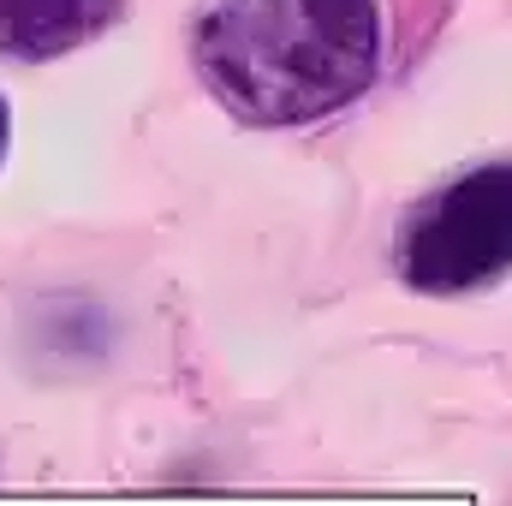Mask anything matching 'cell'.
<instances>
[{
  "label": "cell",
  "instance_id": "cell-1",
  "mask_svg": "<svg viewBox=\"0 0 512 506\" xmlns=\"http://www.w3.org/2000/svg\"><path fill=\"white\" fill-rule=\"evenodd\" d=\"M191 66L239 126H310L352 108L382 72L376 0H209Z\"/></svg>",
  "mask_w": 512,
  "mask_h": 506
},
{
  "label": "cell",
  "instance_id": "cell-2",
  "mask_svg": "<svg viewBox=\"0 0 512 506\" xmlns=\"http://www.w3.org/2000/svg\"><path fill=\"white\" fill-rule=\"evenodd\" d=\"M393 268L411 292L459 298L512 268V167H471L423 197L399 239Z\"/></svg>",
  "mask_w": 512,
  "mask_h": 506
},
{
  "label": "cell",
  "instance_id": "cell-3",
  "mask_svg": "<svg viewBox=\"0 0 512 506\" xmlns=\"http://www.w3.org/2000/svg\"><path fill=\"white\" fill-rule=\"evenodd\" d=\"M126 0H0V54L54 60L114 30Z\"/></svg>",
  "mask_w": 512,
  "mask_h": 506
},
{
  "label": "cell",
  "instance_id": "cell-4",
  "mask_svg": "<svg viewBox=\"0 0 512 506\" xmlns=\"http://www.w3.org/2000/svg\"><path fill=\"white\" fill-rule=\"evenodd\" d=\"M6 137H12V114H6V96H0V161H6Z\"/></svg>",
  "mask_w": 512,
  "mask_h": 506
}]
</instances>
